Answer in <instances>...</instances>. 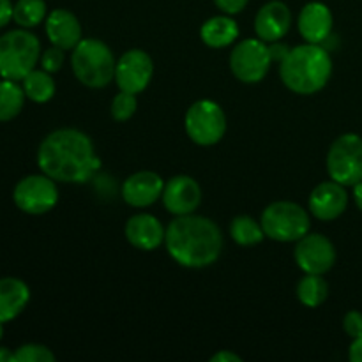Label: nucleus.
<instances>
[{
  "label": "nucleus",
  "instance_id": "nucleus-17",
  "mask_svg": "<svg viewBox=\"0 0 362 362\" xmlns=\"http://www.w3.org/2000/svg\"><path fill=\"white\" fill-rule=\"evenodd\" d=\"M297 25H299V32L306 39V42L320 45L331 37L332 13L325 4L310 2L300 9Z\"/></svg>",
  "mask_w": 362,
  "mask_h": 362
},
{
  "label": "nucleus",
  "instance_id": "nucleus-5",
  "mask_svg": "<svg viewBox=\"0 0 362 362\" xmlns=\"http://www.w3.org/2000/svg\"><path fill=\"white\" fill-rule=\"evenodd\" d=\"M41 60V42L27 28L0 35V78L21 81Z\"/></svg>",
  "mask_w": 362,
  "mask_h": 362
},
{
  "label": "nucleus",
  "instance_id": "nucleus-28",
  "mask_svg": "<svg viewBox=\"0 0 362 362\" xmlns=\"http://www.w3.org/2000/svg\"><path fill=\"white\" fill-rule=\"evenodd\" d=\"M16 362H53L55 356L52 350L45 345H37V343H27L21 345L20 349L14 352Z\"/></svg>",
  "mask_w": 362,
  "mask_h": 362
},
{
  "label": "nucleus",
  "instance_id": "nucleus-10",
  "mask_svg": "<svg viewBox=\"0 0 362 362\" xmlns=\"http://www.w3.org/2000/svg\"><path fill=\"white\" fill-rule=\"evenodd\" d=\"M272 59L269 46L262 39H244L230 55V67L243 83H258L267 74Z\"/></svg>",
  "mask_w": 362,
  "mask_h": 362
},
{
  "label": "nucleus",
  "instance_id": "nucleus-19",
  "mask_svg": "<svg viewBox=\"0 0 362 362\" xmlns=\"http://www.w3.org/2000/svg\"><path fill=\"white\" fill-rule=\"evenodd\" d=\"M166 228L151 214H136L126 223V239L134 247L152 251L165 243Z\"/></svg>",
  "mask_w": 362,
  "mask_h": 362
},
{
  "label": "nucleus",
  "instance_id": "nucleus-36",
  "mask_svg": "<svg viewBox=\"0 0 362 362\" xmlns=\"http://www.w3.org/2000/svg\"><path fill=\"white\" fill-rule=\"evenodd\" d=\"M0 362H16V356L7 346H0Z\"/></svg>",
  "mask_w": 362,
  "mask_h": 362
},
{
  "label": "nucleus",
  "instance_id": "nucleus-31",
  "mask_svg": "<svg viewBox=\"0 0 362 362\" xmlns=\"http://www.w3.org/2000/svg\"><path fill=\"white\" fill-rule=\"evenodd\" d=\"M250 0H214L216 6L226 14H237L240 11H244V7L247 6Z\"/></svg>",
  "mask_w": 362,
  "mask_h": 362
},
{
  "label": "nucleus",
  "instance_id": "nucleus-21",
  "mask_svg": "<svg viewBox=\"0 0 362 362\" xmlns=\"http://www.w3.org/2000/svg\"><path fill=\"white\" fill-rule=\"evenodd\" d=\"M200 35L202 41L211 48H225L239 37V27L232 18L214 16L202 25Z\"/></svg>",
  "mask_w": 362,
  "mask_h": 362
},
{
  "label": "nucleus",
  "instance_id": "nucleus-35",
  "mask_svg": "<svg viewBox=\"0 0 362 362\" xmlns=\"http://www.w3.org/2000/svg\"><path fill=\"white\" fill-rule=\"evenodd\" d=\"M212 362H240L239 354H233V352H228V350H221V352H218L216 356L211 357Z\"/></svg>",
  "mask_w": 362,
  "mask_h": 362
},
{
  "label": "nucleus",
  "instance_id": "nucleus-7",
  "mask_svg": "<svg viewBox=\"0 0 362 362\" xmlns=\"http://www.w3.org/2000/svg\"><path fill=\"white\" fill-rule=\"evenodd\" d=\"M327 172L343 186H356L362 180V138L356 133L341 134L327 154Z\"/></svg>",
  "mask_w": 362,
  "mask_h": 362
},
{
  "label": "nucleus",
  "instance_id": "nucleus-23",
  "mask_svg": "<svg viewBox=\"0 0 362 362\" xmlns=\"http://www.w3.org/2000/svg\"><path fill=\"white\" fill-rule=\"evenodd\" d=\"M25 90L18 81L0 80V122H9L20 115L25 105Z\"/></svg>",
  "mask_w": 362,
  "mask_h": 362
},
{
  "label": "nucleus",
  "instance_id": "nucleus-26",
  "mask_svg": "<svg viewBox=\"0 0 362 362\" xmlns=\"http://www.w3.org/2000/svg\"><path fill=\"white\" fill-rule=\"evenodd\" d=\"M46 18L45 0H18L13 7V20L21 28H34Z\"/></svg>",
  "mask_w": 362,
  "mask_h": 362
},
{
  "label": "nucleus",
  "instance_id": "nucleus-8",
  "mask_svg": "<svg viewBox=\"0 0 362 362\" xmlns=\"http://www.w3.org/2000/svg\"><path fill=\"white\" fill-rule=\"evenodd\" d=\"M186 133L194 144L214 145L225 136L226 117L221 106L209 99L193 103L186 113Z\"/></svg>",
  "mask_w": 362,
  "mask_h": 362
},
{
  "label": "nucleus",
  "instance_id": "nucleus-22",
  "mask_svg": "<svg viewBox=\"0 0 362 362\" xmlns=\"http://www.w3.org/2000/svg\"><path fill=\"white\" fill-rule=\"evenodd\" d=\"M25 95L34 103H48L55 95V81L52 73L45 69H32L21 80Z\"/></svg>",
  "mask_w": 362,
  "mask_h": 362
},
{
  "label": "nucleus",
  "instance_id": "nucleus-6",
  "mask_svg": "<svg viewBox=\"0 0 362 362\" xmlns=\"http://www.w3.org/2000/svg\"><path fill=\"white\" fill-rule=\"evenodd\" d=\"M265 237L278 243H296L310 233V214L293 202H274L262 212Z\"/></svg>",
  "mask_w": 362,
  "mask_h": 362
},
{
  "label": "nucleus",
  "instance_id": "nucleus-32",
  "mask_svg": "<svg viewBox=\"0 0 362 362\" xmlns=\"http://www.w3.org/2000/svg\"><path fill=\"white\" fill-rule=\"evenodd\" d=\"M269 53H271L272 60H279V62H283V60L286 59V55L290 53V48L286 45H283V42L274 41L271 42V46H269Z\"/></svg>",
  "mask_w": 362,
  "mask_h": 362
},
{
  "label": "nucleus",
  "instance_id": "nucleus-2",
  "mask_svg": "<svg viewBox=\"0 0 362 362\" xmlns=\"http://www.w3.org/2000/svg\"><path fill=\"white\" fill-rule=\"evenodd\" d=\"M166 250L182 267L204 269L216 264L223 251L219 226L204 216H177L166 228Z\"/></svg>",
  "mask_w": 362,
  "mask_h": 362
},
{
  "label": "nucleus",
  "instance_id": "nucleus-12",
  "mask_svg": "<svg viewBox=\"0 0 362 362\" xmlns=\"http://www.w3.org/2000/svg\"><path fill=\"white\" fill-rule=\"evenodd\" d=\"M296 262L306 274H325L336 264L334 244L322 233H306L297 240Z\"/></svg>",
  "mask_w": 362,
  "mask_h": 362
},
{
  "label": "nucleus",
  "instance_id": "nucleus-11",
  "mask_svg": "<svg viewBox=\"0 0 362 362\" xmlns=\"http://www.w3.org/2000/svg\"><path fill=\"white\" fill-rule=\"evenodd\" d=\"M154 74V62L144 49H129L115 66V81L122 92L140 94L148 87Z\"/></svg>",
  "mask_w": 362,
  "mask_h": 362
},
{
  "label": "nucleus",
  "instance_id": "nucleus-38",
  "mask_svg": "<svg viewBox=\"0 0 362 362\" xmlns=\"http://www.w3.org/2000/svg\"><path fill=\"white\" fill-rule=\"evenodd\" d=\"M2 336H4V324L0 322V339H2Z\"/></svg>",
  "mask_w": 362,
  "mask_h": 362
},
{
  "label": "nucleus",
  "instance_id": "nucleus-15",
  "mask_svg": "<svg viewBox=\"0 0 362 362\" xmlns=\"http://www.w3.org/2000/svg\"><path fill=\"white\" fill-rule=\"evenodd\" d=\"M292 27V11L281 0H271L260 7L255 18V32L265 42L281 41Z\"/></svg>",
  "mask_w": 362,
  "mask_h": 362
},
{
  "label": "nucleus",
  "instance_id": "nucleus-27",
  "mask_svg": "<svg viewBox=\"0 0 362 362\" xmlns=\"http://www.w3.org/2000/svg\"><path fill=\"white\" fill-rule=\"evenodd\" d=\"M136 94H129V92H122L117 94L112 101V117L117 122H126L136 112Z\"/></svg>",
  "mask_w": 362,
  "mask_h": 362
},
{
  "label": "nucleus",
  "instance_id": "nucleus-1",
  "mask_svg": "<svg viewBox=\"0 0 362 362\" xmlns=\"http://www.w3.org/2000/svg\"><path fill=\"white\" fill-rule=\"evenodd\" d=\"M37 166L55 182L83 184L94 177L101 159L87 134L78 129H57L39 145Z\"/></svg>",
  "mask_w": 362,
  "mask_h": 362
},
{
  "label": "nucleus",
  "instance_id": "nucleus-34",
  "mask_svg": "<svg viewBox=\"0 0 362 362\" xmlns=\"http://www.w3.org/2000/svg\"><path fill=\"white\" fill-rule=\"evenodd\" d=\"M349 357L352 362H362V336L354 338V343L349 350Z\"/></svg>",
  "mask_w": 362,
  "mask_h": 362
},
{
  "label": "nucleus",
  "instance_id": "nucleus-14",
  "mask_svg": "<svg viewBox=\"0 0 362 362\" xmlns=\"http://www.w3.org/2000/svg\"><path fill=\"white\" fill-rule=\"evenodd\" d=\"M349 205V193L345 186L336 180H325L318 184L310 194L311 214L322 221H332L339 218L346 211Z\"/></svg>",
  "mask_w": 362,
  "mask_h": 362
},
{
  "label": "nucleus",
  "instance_id": "nucleus-4",
  "mask_svg": "<svg viewBox=\"0 0 362 362\" xmlns=\"http://www.w3.org/2000/svg\"><path fill=\"white\" fill-rule=\"evenodd\" d=\"M74 76L90 88H103L115 80V57L99 39H81L71 57Z\"/></svg>",
  "mask_w": 362,
  "mask_h": 362
},
{
  "label": "nucleus",
  "instance_id": "nucleus-9",
  "mask_svg": "<svg viewBox=\"0 0 362 362\" xmlns=\"http://www.w3.org/2000/svg\"><path fill=\"white\" fill-rule=\"evenodd\" d=\"M13 200L21 212L39 216L52 211L59 202V189L52 177L28 175L16 184Z\"/></svg>",
  "mask_w": 362,
  "mask_h": 362
},
{
  "label": "nucleus",
  "instance_id": "nucleus-29",
  "mask_svg": "<svg viewBox=\"0 0 362 362\" xmlns=\"http://www.w3.org/2000/svg\"><path fill=\"white\" fill-rule=\"evenodd\" d=\"M64 52H66V49L59 48V46H52V48H48L46 52H42L41 55L42 69L48 71V73H57V71H60V67L64 66V59H66Z\"/></svg>",
  "mask_w": 362,
  "mask_h": 362
},
{
  "label": "nucleus",
  "instance_id": "nucleus-18",
  "mask_svg": "<svg viewBox=\"0 0 362 362\" xmlns=\"http://www.w3.org/2000/svg\"><path fill=\"white\" fill-rule=\"evenodd\" d=\"M46 35L53 46L74 49L81 41V25L67 9H55L46 16Z\"/></svg>",
  "mask_w": 362,
  "mask_h": 362
},
{
  "label": "nucleus",
  "instance_id": "nucleus-33",
  "mask_svg": "<svg viewBox=\"0 0 362 362\" xmlns=\"http://www.w3.org/2000/svg\"><path fill=\"white\" fill-rule=\"evenodd\" d=\"M13 7L11 0H0V28H4L13 20Z\"/></svg>",
  "mask_w": 362,
  "mask_h": 362
},
{
  "label": "nucleus",
  "instance_id": "nucleus-25",
  "mask_svg": "<svg viewBox=\"0 0 362 362\" xmlns=\"http://www.w3.org/2000/svg\"><path fill=\"white\" fill-rule=\"evenodd\" d=\"M230 235L239 246H255L265 239L262 223H257L250 216H237L230 225Z\"/></svg>",
  "mask_w": 362,
  "mask_h": 362
},
{
  "label": "nucleus",
  "instance_id": "nucleus-13",
  "mask_svg": "<svg viewBox=\"0 0 362 362\" xmlns=\"http://www.w3.org/2000/svg\"><path fill=\"white\" fill-rule=\"evenodd\" d=\"M163 202L166 211L175 216L193 214L202 202V189L194 179L187 175H177L165 184Z\"/></svg>",
  "mask_w": 362,
  "mask_h": 362
},
{
  "label": "nucleus",
  "instance_id": "nucleus-24",
  "mask_svg": "<svg viewBox=\"0 0 362 362\" xmlns=\"http://www.w3.org/2000/svg\"><path fill=\"white\" fill-rule=\"evenodd\" d=\"M329 296V285L322 274H306L297 285V297L308 308H318Z\"/></svg>",
  "mask_w": 362,
  "mask_h": 362
},
{
  "label": "nucleus",
  "instance_id": "nucleus-3",
  "mask_svg": "<svg viewBox=\"0 0 362 362\" xmlns=\"http://www.w3.org/2000/svg\"><path fill=\"white\" fill-rule=\"evenodd\" d=\"M279 74L286 87L296 94L310 95L322 90L332 74V60L320 45L296 46L279 66Z\"/></svg>",
  "mask_w": 362,
  "mask_h": 362
},
{
  "label": "nucleus",
  "instance_id": "nucleus-37",
  "mask_svg": "<svg viewBox=\"0 0 362 362\" xmlns=\"http://www.w3.org/2000/svg\"><path fill=\"white\" fill-rule=\"evenodd\" d=\"M354 200H356L357 207L362 211V180L361 182H357L356 186H354Z\"/></svg>",
  "mask_w": 362,
  "mask_h": 362
},
{
  "label": "nucleus",
  "instance_id": "nucleus-16",
  "mask_svg": "<svg viewBox=\"0 0 362 362\" xmlns=\"http://www.w3.org/2000/svg\"><path fill=\"white\" fill-rule=\"evenodd\" d=\"M165 182L161 177L154 172H136L127 177L122 186V198L131 207H148L154 204L159 197H163Z\"/></svg>",
  "mask_w": 362,
  "mask_h": 362
},
{
  "label": "nucleus",
  "instance_id": "nucleus-20",
  "mask_svg": "<svg viewBox=\"0 0 362 362\" xmlns=\"http://www.w3.org/2000/svg\"><path fill=\"white\" fill-rule=\"evenodd\" d=\"M30 300V290L27 283L18 278L0 279V322L14 320L27 308Z\"/></svg>",
  "mask_w": 362,
  "mask_h": 362
},
{
  "label": "nucleus",
  "instance_id": "nucleus-30",
  "mask_svg": "<svg viewBox=\"0 0 362 362\" xmlns=\"http://www.w3.org/2000/svg\"><path fill=\"white\" fill-rule=\"evenodd\" d=\"M343 329L350 338H359L362 336V313L359 311H349L343 318Z\"/></svg>",
  "mask_w": 362,
  "mask_h": 362
}]
</instances>
